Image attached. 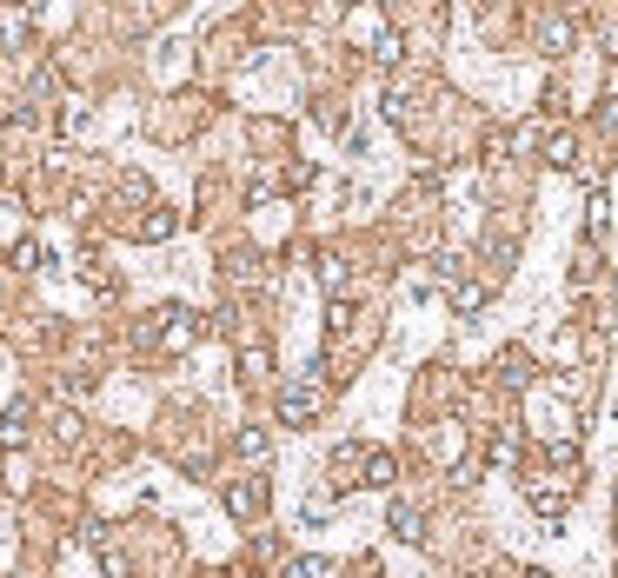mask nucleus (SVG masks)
<instances>
[{
    "mask_svg": "<svg viewBox=\"0 0 618 578\" xmlns=\"http://www.w3.org/2000/svg\"><path fill=\"white\" fill-rule=\"evenodd\" d=\"M167 346V353H187L193 339H200V313H187V306H160V313L140 326V346Z\"/></svg>",
    "mask_w": 618,
    "mask_h": 578,
    "instance_id": "f257e3e1",
    "label": "nucleus"
},
{
    "mask_svg": "<svg viewBox=\"0 0 618 578\" xmlns=\"http://www.w3.org/2000/svg\"><path fill=\"white\" fill-rule=\"evenodd\" d=\"M319 379H326V366H313L300 386H280V419L286 426H313L319 419V406H326V386H319Z\"/></svg>",
    "mask_w": 618,
    "mask_h": 578,
    "instance_id": "f03ea898",
    "label": "nucleus"
},
{
    "mask_svg": "<svg viewBox=\"0 0 618 578\" xmlns=\"http://www.w3.org/2000/svg\"><path fill=\"white\" fill-rule=\"evenodd\" d=\"M220 499H226L233 519H260V512H266V479H233Z\"/></svg>",
    "mask_w": 618,
    "mask_h": 578,
    "instance_id": "7ed1b4c3",
    "label": "nucleus"
},
{
    "mask_svg": "<svg viewBox=\"0 0 618 578\" xmlns=\"http://www.w3.org/2000/svg\"><path fill=\"white\" fill-rule=\"evenodd\" d=\"M572 40H579V20H565V14L539 20V54L545 60H565V54H572Z\"/></svg>",
    "mask_w": 618,
    "mask_h": 578,
    "instance_id": "20e7f679",
    "label": "nucleus"
},
{
    "mask_svg": "<svg viewBox=\"0 0 618 578\" xmlns=\"http://www.w3.org/2000/svg\"><path fill=\"white\" fill-rule=\"evenodd\" d=\"M386 525H393V539L426 545V512H419L412 499H393V505H386Z\"/></svg>",
    "mask_w": 618,
    "mask_h": 578,
    "instance_id": "39448f33",
    "label": "nucleus"
},
{
    "mask_svg": "<svg viewBox=\"0 0 618 578\" xmlns=\"http://www.w3.org/2000/svg\"><path fill=\"white\" fill-rule=\"evenodd\" d=\"M173 233H180V213H173V206H147V213H140V220H133V240H173Z\"/></svg>",
    "mask_w": 618,
    "mask_h": 578,
    "instance_id": "423d86ee",
    "label": "nucleus"
},
{
    "mask_svg": "<svg viewBox=\"0 0 618 578\" xmlns=\"http://www.w3.org/2000/svg\"><path fill=\"white\" fill-rule=\"evenodd\" d=\"M525 492H532V505H539L545 519H565V505H572V485L565 479H532Z\"/></svg>",
    "mask_w": 618,
    "mask_h": 578,
    "instance_id": "0eeeda50",
    "label": "nucleus"
},
{
    "mask_svg": "<svg viewBox=\"0 0 618 578\" xmlns=\"http://www.w3.org/2000/svg\"><path fill=\"white\" fill-rule=\"evenodd\" d=\"M359 479L373 485V492H386V485L399 479V466H393V452H379V446H366V459H359Z\"/></svg>",
    "mask_w": 618,
    "mask_h": 578,
    "instance_id": "6e6552de",
    "label": "nucleus"
},
{
    "mask_svg": "<svg viewBox=\"0 0 618 578\" xmlns=\"http://www.w3.org/2000/svg\"><path fill=\"white\" fill-rule=\"evenodd\" d=\"M492 373H499V386H525V379H532V353H525V346H506Z\"/></svg>",
    "mask_w": 618,
    "mask_h": 578,
    "instance_id": "1a4fd4ad",
    "label": "nucleus"
},
{
    "mask_svg": "<svg viewBox=\"0 0 618 578\" xmlns=\"http://www.w3.org/2000/svg\"><path fill=\"white\" fill-rule=\"evenodd\" d=\"M240 459H253V466H266V459H273V439H266L260 426H246V432H240Z\"/></svg>",
    "mask_w": 618,
    "mask_h": 578,
    "instance_id": "9d476101",
    "label": "nucleus"
},
{
    "mask_svg": "<svg viewBox=\"0 0 618 578\" xmlns=\"http://www.w3.org/2000/svg\"><path fill=\"white\" fill-rule=\"evenodd\" d=\"M27 439V406H7L0 412V446H20Z\"/></svg>",
    "mask_w": 618,
    "mask_h": 578,
    "instance_id": "9b49d317",
    "label": "nucleus"
},
{
    "mask_svg": "<svg viewBox=\"0 0 618 578\" xmlns=\"http://www.w3.org/2000/svg\"><path fill=\"white\" fill-rule=\"evenodd\" d=\"M545 160H552V167H572V160H579V140H572V133H552V140H545Z\"/></svg>",
    "mask_w": 618,
    "mask_h": 578,
    "instance_id": "f8f14e48",
    "label": "nucleus"
},
{
    "mask_svg": "<svg viewBox=\"0 0 618 578\" xmlns=\"http://www.w3.org/2000/svg\"><path fill=\"white\" fill-rule=\"evenodd\" d=\"M7 266H20V273H27V266H47V246H40V240H14Z\"/></svg>",
    "mask_w": 618,
    "mask_h": 578,
    "instance_id": "ddd939ff",
    "label": "nucleus"
},
{
    "mask_svg": "<svg viewBox=\"0 0 618 578\" xmlns=\"http://www.w3.org/2000/svg\"><path fill=\"white\" fill-rule=\"evenodd\" d=\"M273 373V353H266V346H246L240 353V379H266Z\"/></svg>",
    "mask_w": 618,
    "mask_h": 578,
    "instance_id": "4468645a",
    "label": "nucleus"
},
{
    "mask_svg": "<svg viewBox=\"0 0 618 578\" xmlns=\"http://www.w3.org/2000/svg\"><path fill=\"white\" fill-rule=\"evenodd\" d=\"M286 578H333V559H293Z\"/></svg>",
    "mask_w": 618,
    "mask_h": 578,
    "instance_id": "2eb2a0df",
    "label": "nucleus"
},
{
    "mask_svg": "<svg viewBox=\"0 0 618 578\" xmlns=\"http://www.w3.org/2000/svg\"><path fill=\"white\" fill-rule=\"evenodd\" d=\"M452 306H459V313H479V306H486V286H459Z\"/></svg>",
    "mask_w": 618,
    "mask_h": 578,
    "instance_id": "dca6fc26",
    "label": "nucleus"
}]
</instances>
